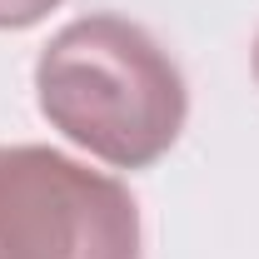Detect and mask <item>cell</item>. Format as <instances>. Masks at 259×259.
Masks as SVG:
<instances>
[{
  "label": "cell",
  "mask_w": 259,
  "mask_h": 259,
  "mask_svg": "<svg viewBox=\"0 0 259 259\" xmlns=\"http://www.w3.org/2000/svg\"><path fill=\"white\" fill-rule=\"evenodd\" d=\"M40 115L115 169H145L180 140L190 90L175 60L120 15L65 25L35 60Z\"/></svg>",
  "instance_id": "6da1fadb"
},
{
  "label": "cell",
  "mask_w": 259,
  "mask_h": 259,
  "mask_svg": "<svg viewBox=\"0 0 259 259\" xmlns=\"http://www.w3.org/2000/svg\"><path fill=\"white\" fill-rule=\"evenodd\" d=\"M0 259H140V209L60 150L0 145Z\"/></svg>",
  "instance_id": "7a4b0ae2"
},
{
  "label": "cell",
  "mask_w": 259,
  "mask_h": 259,
  "mask_svg": "<svg viewBox=\"0 0 259 259\" xmlns=\"http://www.w3.org/2000/svg\"><path fill=\"white\" fill-rule=\"evenodd\" d=\"M60 0H0V30H25L35 20H45Z\"/></svg>",
  "instance_id": "3957f363"
},
{
  "label": "cell",
  "mask_w": 259,
  "mask_h": 259,
  "mask_svg": "<svg viewBox=\"0 0 259 259\" xmlns=\"http://www.w3.org/2000/svg\"><path fill=\"white\" fill-rule=\"evenodd\" d=\"M254 75H259V45H254Z\"/></svg>",
  "instance_id": "277c9868"
}]
</instances>
